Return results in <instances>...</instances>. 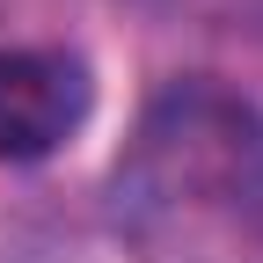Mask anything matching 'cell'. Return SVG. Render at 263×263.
<instances>
[{
    "label": "cell",
    "mask_w": 263,
    "mask_h": 263,
    "mask_svg": "<svg viewBox=\"0 0 263 263\" xmlns=\"http://www.w3.org/2000/svg\"><path fill=\"white\" fill-rule=\"evenodd\" d=\"M110 219L139 249H176L263 219V117L219 81H168L110 168Z\"/></svg>",
    "instance_id": "obj_1"
},
{
    "label": "cell",
    "mask_w": 263,
    "mask_h": 263,
    "mask_svg": "<svg viewBox=\"0 0 263 263\" xmlns=\"http://www.w3.org/2000/svg\"><path fill=\"white\" fill-rule=\"evenodd\" d=\"M95 110V81L73 51L22 44L0 51V161H44L59 154Z\"/></svg>",
    "instance_id": "obj_2"
}]
</instances>
